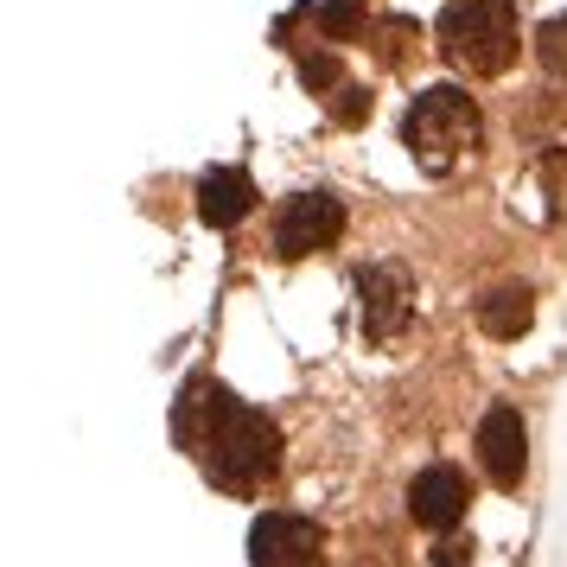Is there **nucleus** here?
Listing matches in <instances>:
<instances>
[{
    "label": "nucleus",
    "instance_id": "nucleus-1",
    "mask_svg": "<svg viewBox=\"0 0 567 567\" xmlns=\"http://www.w3.org/2000/svg\"><path fill=\"white\" fill-rule=\"evenodd\" d=\"M179 440L198 453L205 478L217 491H256L261 478H275L281 465V427L268 421L261 409L236 402L224 383H185L179 414H173Z\"/></svg>",
    "mask_w": 567,
    "mask_h": 567
},
{
    "label": "nucleus",
    "instance_id": "nucleus-2",
    "mask_svg": "<svg viewBox=\"0 0 567 567\" xmlns=\"http://www.w3.org/2000/svg\"><path fill=\"white\" fill-rule=\"evenodd\" d=\"M478 134H485V115H478V103H472L465 90H453V83L421 90L409 103V115H402V147H409V159L421 173H434V179H446L460 159H472Z\"/></svg>",
    "mask_w": 567,
    "mask_h": 567
},
{
    "label": "nucleus",
    "instance_id": "nucleus-3",
    "mask_svg": "<svg viewBox=\"0 0 567 567\" xmlns=\"http://www.w3.org/2000/svg\"><path fill=\"white\" fill-rule=\"evenodd\" d=\"M434 39L465 78H497V71H511L516 39H523L516 0H446L434 20Z\"/></svg>",
    "mask_w": 567,
    "mask_h": 567
},
{
    "label": "nucleus",
    "instance_id": "nucleus-4",
    "mask_svg": "<svg viewBox=\"0 0 567 567\" xmlns=\"http://www.w3.org/2000/svg\"><path fill=\"white\" fill-rule=\"evenodd\" d=\"M338 236H344V205H338L332 192H300V198H287L281 217H275V256L307 261V256H319V249H332Z\"/></svg>",
    "mask_w": 567,
    "mask_h": 567
},
{
    "label": "nucleus",
    "instance_id": "nucleus-5",
    "mask_svg": "<svg viewBox=\"0 0 567 567\" xmlns=\"http://www.w3.org/2000/svg\"><path fill=\"white\" fill-rule=\"evenodd\" d=\"M326 555V536L319 523L300 511H261L249 523V561L256 567H319Z\"/></svg>",
    "mask_w": 567,
    "mask_h": 567
},
{
    "label": "nucleus",
    "instance_id": "nucleus-6",
    "mask_svg": "<svg viewBox=\"0 0 567 567\" xmlns=\"http://www.w3.org/2000/svg\"><path fill=\"white\" fill-rule=\"evenodd\" d=\"M409 312H414V287H409V275H402L395 261H383V268H363V275H358V319H363V338L389 344V338L409 326Z\"/></svg>",
    "mask_w": 567,
    "mask_h": 567
},
{
    "label": "nucleus",
    "instance_id": "nucleus-7",
    "mask_svg": "<svg viewBox=\"0 0 567 567\" xmlns=\"http://www.w3.org/2000/svg\"><path fill=\"white\" fill-rule=\"evenodd\" d=\"M478 465H485V478L497 491H516L523 485V472H529V427H523V414L516 409H485L478 421Z\"/></svg>",
    "mask_w": 567,
    "mask_h": 567
},
{
    "label": "nucleus",
    "instance_id": "nucleus-8",
    "mask_svg": "<svg viewBox=\"0 0 567 567\" xmlns=\"http://www.w3.org/2000/svg\"><path fill=\"white\" fill-rule=\"evenodd\" d=\"M465 504H472V485H465L460 465H427V472H414V485H409V516L421 523V529L446 536L453 523H465Z\"/></svg>",
    "mask_w": 567,
    "mask_h": 567
},
{
    "label": "nucleus",
    "instance_id": "nucleus-9",
    "mask_svg": "<svg viewBox=\"0 0 567 567\" xmlns=\"http://www.w3.org/2000/svg\"><path fill=\"white\" fill-rule=\"evenodd\" d=\"M249 210H256V185H249L243 166H210L205 179H198V217H205L210 230H236Z\"/></svg>",
    "mask_w": 567,
    "mask_h": 567
},
{
    "label": "nucleus",
    "instance_id": "nucleus-10",
    "mask_svg": "<svg viewBox=\"0 0 567 567\" xmlns=\"http://www.w3.org/2000/svg\"><path fill=\"white\" fill-rule=\"evenodd\" d=\"M529 319H536V293L529 287H497V293H485L478 300V326H485V338H523L529 332Z\"/></svg>",
    "mask_w": 567,
    "mask_h": 567
},
{
    "label": "nucleus",
    "instance_id": "nucleus-11",
    "mask_svg": "<svg viewBox=\"0 0 567 567\" xmlns=\"http://www.w3.org/2000/svg\"><path fill=\"white\" fill-rule=\"evenodd\" d=\"M536 58H542V71H548V78H567V13L536 32Z\"/></svg>",
    "mask_w": 567,
    "mask_h": 567
},
{
    "label": "nucleus",
    "instance_id": "nucleus-12",
    "mask_svg": "<svg viewBox=\"0 0 567 567\" xmlns=\"http://www.w3.org/2000/svg\"><path fill=\"white\" fill-rule=\"evenodd\" d=\"M326 103H332V115L344 122V128H358L363 115H370V96H363L358 83H344V78H338L332 90H326Z\"/></svg>",
    "mask_w": 567,
    "mask_h": 567
},
{
    "label": "nucleus",
    "instance_id": "nucleus-13",
    "mask_svg": "<svg viewBox=\"0 0 567 567\" xmlns=\"http://www.w3.org/2000/svg\"><path fill=\"white\" fill-rule=\"evenodd\" d=\"M377 39H383L389 64H402V58H409V39H421V32H414V20H383V32H377Z\"/></svg>",
    "mask_w": 567,
    "mask_h": 567
},
{
    "label": "nucleus",
    "instance_id": "nucleus-14",
    "mask_svg": "<svg viewBox=\"0 0 567 567\" xmlns=\"http://www.w3.org/2000/svg\"><path fill=\"white\" fill-rule=\"evenodd\" d=\"M300 78H307V90H332V83H338V64H332L326 52H319V58H300Z\"/></svg>",
    "mask_w": 567,
    "mask_h": 567
}]
</instances>
